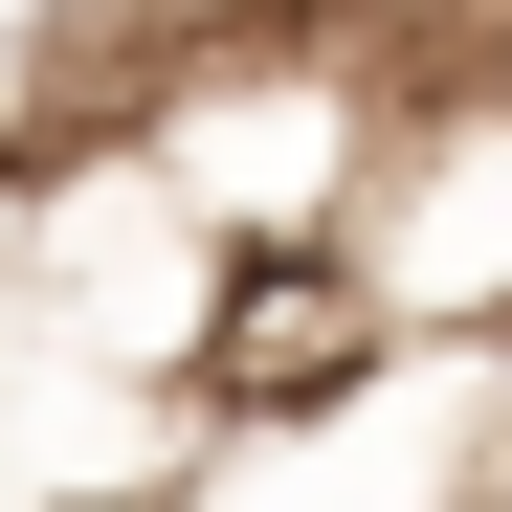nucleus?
Instances as JSON below:
<instances>
[{
    "label": "nucleus",
    "mask_w": 512,
    "mask_h": 512,
    "mask_svg": "<svg viewBox=\"0 0 512 512\" xmlns=\"http://www.w3.org/2000/svg\"><path fill=\"white\" fill-rule=\"evenodd\" d=\"M379 357H401V290L357 245H223V312L179 334V401L223 446H290V423H357Z\"/></svg>",
    "instance_id": "f257e3e1"
}]
</instances>
